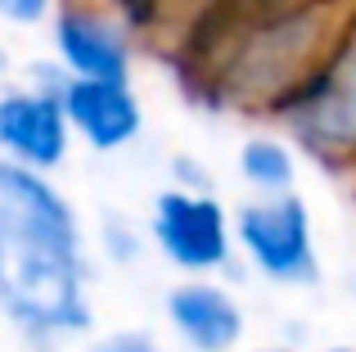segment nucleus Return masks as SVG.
I'll return each instance as SVG.
<instances>
[{
  "label": "nucleus",
  "mask_w": 356,
  "mask_h": 352,
  "mask_svg": "<svg viewBox=\"0 0 356 352\" xmlns=\"http://www.w3.org/2000/svg\"><path fill=\"white\" fill-rule=\"evenodd\" d=\"M0 321L36 348L95 330V257L54 176L0 159Z\"/></svg>",
  "instance_id": "f257e3e1"
},
{
  "label": "nucleus",
  "mask_w": 356,
  "mask_h": 352,
  "mask_svg": "<svg viewBox=\"0 0 356 352\" xmlns=\"http://www.w3.org/2000/svg\"><path fill=\"white\" fill-rule=\"evenodd\" d=\"M343 23L330 14L325 0H270L252 9L248 23H239L235 36L217 41L203 68V99L212 104H248L270 109L321 63V54L334 45Z\"/></svg>",
  "instance_id": "f03ea898"
},
{
  "label": "nucleus",
  "mask_w": 356,
  "mask_h": 352,
  "mask_svg": "<svg viewBox=\"0 0 356 352\" xmlns=\"http://www.w3.org/2000/svg\"><path fill=\"white\" fill-rule=\"evenodd\" d=\"M270 118L293 150L321 168H356V18L343 23L321 63L270 109Z\"/></svg>",
  "instance_id": "7ed1b4c3"
},
{
  "label": "nucleus",
  "mask_w": 356,
  "mask_h": 352,
  "mask_svg": "<svg viewBox=\"0 0 356 352\" xmlns=\"http://www.w3.org/2000/svg\"><path fill=\"white\" fill-rule=\"evenodd\" d=\"M149 244L181 280H221L235 266V217L217 190L163 185L149 203Z\"/></svg>",
  "instance_id": "20e7f679"
},
{
  "label": "nucleus",
  "mask_w": 356,
  "mask_h": 352,
  "mask_svg": "<svg viewBox=\"0 0 356 352\" xmlns=\"http://www.w3.org/2000/svg\"><path fill=\"white\" fill-rule=\"evenodd\" d=\"M230 217H235V253L261 280L280 289H307L321 280L316 221L302 194L243 199L239 208H230Z\"/></svg>",
  "instance_id": "39448f33"
},
{
  "label": "nucleus",
  "mask_w": 356,
  "mask_h": 352,
  "mask_svg": "<svg viewBox=\"0 0 356 352\" xmlns=\"http://www.w3.org/2000/svg\"><path fill=\"white\" fill-rule=\"evenodd\" d=\"M68 72L59 63H36L32 77L0 90V159L14 168L54 176L72 154V131L63 118Z\"/></svg>",
  "instance_id": "423d86ee"
},
{
  "label": "nucleus",
  "mask_w": 356,
  "mask_h": 352,
  "mask_svg": "<svg viewBox=\"0 0 356 352\" xmlns=\"http://www.w3.org/2000/svg\"><path fill=\"white\" fill-rule=\"evenodd\" d=\"M54 63L72 81H122L136 72V32L99 0H59L50 18Z\"/></svg>",
  "instance_id": "0eeeda50"
},
{
  "label": "nucleus",
  "mask_w": 356,
  "mask_h": 352,
  "mask_svg": "<svg viewBox=\"0 0 356 352\" xmlns=\"http://www.w3.org/2000/svg\"><path fill=\"white\" fill-rule=\"evenodd\" d=\"M163 321L185 352H239L248 312L226 280H176L163 294Z\"/></svg>",
  "instance_id": "6e6552de"
},
{
  "label": "nucleus",
  "mask_w": 356,
  "mask_h": 352,
  "mask_svg": "<svg viewBox=\"0 0 356 352\" xmlns=\"http://www.w3.org/2000/svg\"><path fill=\"white\" fill-rule=\"evenodd\" d=\"M59 99L72 141H81L90 154H122L145 136V104H140L136 86L68 77Z\"/></svg>",
  "instance_id": "1a4fd4ad"
},
{
  "label": "nucleus",
  "mask_w": 356,
  "mask_h": 352,
  "mask_svg": "<svg viewBox=\"0 0 356 352\" xmlns=\"http://www.w3.org/2000/svg\"><path fill=\"white\" fill-rule=\"evenodd\" d=\"M235 172L248 185V199H275V194H298V150L284 131H252L239 141Z\"/></svg>",
  "instance_id": "9d476101"
},
{
  "label": "nucleus",
  "mask_w": 356,
  "mask_h": 352,
  "mask_svg": "<svg viewBox=\"0 0 356 352\" xmlns=\"http://www.w3.org/2000/svg\"><path fill=\"white\" fill-rule=\"evenodd\" d=\"M140 248H145V239H140V230L131 226V221L108 217L104 226H99V253H104L113 266H131L140 257Z\"/></svg>",
  "instance_id": "9b49d317"
},
{
  "label": "nucleus",
  "mask_w": 356,
  "mask_h": 352,
  "mask_svg": "<svg viewBox=\"0 0 356 352\" xmlns=\"http://www.w3.org/2000/svg\"><path fill=\"white\" fill-rule=\"evenodd\" d=\"M86 352H172L154 330H140V326H122V330H104L86 344Z\"/></svg>",
  "instance_id": "f8f14e48"
},
{
  "label": "nucleus",
  "mask_w": 356,
  "mask_h": 352,
  "mask_svg": "<svg viewBox=\"0 0 356 352\" xmlns=\"http://www.w3.org/2000/svg\"><path fill=\"white\" fill-rule=\"evenodd\" d=\"M59 0H0V23L9 27H45Z\"/></svg>",
  "instance_id": "ddd939ff"
},
{
  "label": "nucleus",
  "mask_w": 356,
  "mask_h": 352,
  "mask_svg": "<svg viewBox=\"0 0 356 352\" xmlns=\"http://www.w3.org/2000/svg\"><path fill=\"white\" fill-rule=\"evenodd\" d=\"M9 72V50H5V41H0V77Z\"/></svg>",
  "instance_id": "4468645a"
},
{
  "label": "nucleus",
  "mask_w": 356,
  "mask_h": 352,
  "mask_svg": "<svg viewBox=\"0 0 356 352\" xmlns=\"http://www.w3.org/2000/svg\"><path fill=\"white\" fill-rule=\"evenodd\" d=\"M248 352H293V348H280V344H266V348H248Z\"/></svg>",
  "instance_id": "2eb2a0df"
},
{
  "label": "nucleus",
  "mask_w": 356,
  "mask_h": 352,
  "mask_svg": "<svg viewBox=\"0 0 356 352\" xmlns=\"http://www.w3.org/2000/svg\"><path fill=\"white\" fill-rule=\"evenodd\" d=\"M321 352H356L352 344H334V348H321Z\"/></svg>",
  "instance_id": "dca6fc26"
}]
</instances>
